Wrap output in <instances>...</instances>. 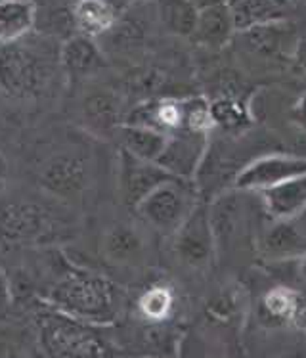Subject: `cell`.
<instances>
[{
	"mask_svg": "<svg viewBox=\"0 0 306 358\" xmlns=\"http://www.w3.org/2000/svg\"><path fill=\"white\" fill-rule=\"evenodd\" d=\"M46 299L58 313L88 326L111 324L119 313L115 285L85 271L66 272L52 285Z\"/></svg>",
	"mask_w": 306,
	"mask_h": 358,
	"instance_id": "1",
	"label": "cell"
},
{
	"mask_svg": "<svg viewBox=\"0 0 306 358\" xmlns=\"http://www.w3.org/2000/svg\"><path fill=\"white\" fill-rule=\"evenodd\" d=\"M199 205L201 203L197 201L196 184L170 178L161 184L152 196H147L136 207V211L153 230L173 238Z\"/></svg>",
	"mask_w": 306,
	"mask_h": 358,
	"instance_id": "2",
	"label": "cell"
},
{
	"mask_svg": "<svg viewBox=\"0 0 306 358\" xmlns=\"http://www.w3.org/2000/svg\"><path fill=\"white\" fill-rule=\"evenodd\" d=\"M46 83L44 62L22 44L0 48V90L14 100H29L41 94Z\"/></svg>",
	"mask_w": 306,
	"mask_h": 358,
	"instance_id": "3",
	"label": "cell"
},
{
	"mask_svg": "<svg viewBox=\"0 0 306 358\" xmlns=\"http://www.w3.org/2000/svg\"><path fill=\"white\" fill-rule=\"evenodd\" d=\"M173 253L188 271L205 272L211 268L219 257V245L209 219V205H199L186 224L173 236Z\"/></svg>",
	"mask_w": 306,
	"mask_h": 358,
	"instance_id": "4",
	"label": "cell"
},
{
	"mask_svg": "<svg viewBox=\"0 0 306 358\" xmlns=\"http://www.w3.org/2000/svg\"><path fill=\"white\" fill-rule=\"evenodd\" d=\"M303 175H306V155L270 154L251 161L241 169L233 176V188L261 194Z\"/></svg>",
	"mask_w": 306,
	"mask_h": 358,
	"instance_id": "5",
	"label": "cell"
},
{
	"mask_svg": "<svg viewBox=\"0 0 306 358\" xmlns=\"http://www.w3.org/2000/svg\"><path fill=\"white\" fill-rule=\"evenodd\" d=\"M207 138L209 134L176 132L168 136L167 148L157 161V165L175 178L196 182L207 157Z\"/></svg>",
	"mask_w": 306,
	"mask_h": 358,
	"instance_id": "6",
	"label": "cell"
},
{
	"mask_svg": "<svg viewBox=\"0 0 306 358\" xmlns=\"http://www.w3.org/2000/svg\"><path fill=\"white\" fill-rule=\"evenodd\" d=\"M73 318H48L44 324L46 349L58 358H96L100 343L87 328Z\"/></svg>",
	"mask_w": 306,
	"mask_h": 358,
	"instance_id": "7",
	"label": "cell"
},
{
	"mask_svg": "<svg viewBox=\"0 0 306 358\" xmlns=\"http://www.w3.org/2000/svg\"><path fill=\"white\" fill-rule=\"evenodd\" d=\"M170 178H175V176L168 175L167 171L161 169L157 163L136 159V157L121 152L119 190H121V198L129 207L136 209L147 196H152L161 184H165Z\"/></svg>",
	"mask_w": 306,
	"mask_h": 358,
	"instance_id": "8",
	"label": "cell"
},
{
	"mask_svg": "<svg viewBox=\"0 0 306 358\" xmlns=\"http://www.w3.org/2000/svg\"><path fill=\"white\" fill-rule=\"evenodd\" d=\"M48 227V215L31 201H8L0 205V241L20 245L37 240Z\"/></svg>",
	"mask_w": 306,
	"mask_h": 358,
	"instance_id": "9",
	"label": "cell"
},
{
	"mask_svg": "<svg viewBox=\"0 0 306 358\" xmlns=\"http://www.w3.org/2000/svg\"><path fill=\"white\" fill-rule=\"evenodd\" d=\"M88 173V161L82 154H59L46 163L41 175V182L54 196L71 199L85 192Z\"/></svg>",
	"mask_w": 306,
	"mask_h": 358,
	"instance_id": "10",
	"label": "cell"
},
{
	"mask_svg": "<svg viewBox=\"0 0 306 358\" xmlns=\"http://www.w3.org/2000/svg\"><path fill=\"white\" fill-rule=\"evenodd\" d=\"M300 215L289 220H270L258 240V251L268 261H293L306 253V222Z\"/></svg>",
	"mask_w": 306,
	"mask_h": 358,
	"instance_id": "11",
	"label": "cell"
},
{
	"mask_svg": "<svg viewBox=\"0 0 306 358\" xmlns=\"http://www.w3.org/2000/svg\"><path fill=\"white\" fill-rule=\"evenodd\" d=\"M235 33L238 31H235V23H233L230 2L201 4L196 33H194V38L197 43L203 44L207 48H212V50H219L232 41Z\"/></svg>",
	"mask_w": 306,
	"mask_h": 358,
	"instance_id": "12",
	"label": "cell"
},
{
	"mask_svg": "<svg viewBox=\"0 0 306 358\" xmlns=\"http://www.w3.org/2000/svg\"><path fill=\"white\" fill-rule=\"evenodd\" d=\"M146 236L126 222H119L105 230L102 240L103 257L113 264H138L146 257Z\"/></svg>",
	"mask_w": 306,
	"mask_h": 358,
	"instance_id": "13",
	"label": "cell"
},
{
	"mask_svg": "<svg viewBox=\"0 0 306 358\" xmlns=\"http://www.w3.org/2000/svg\"><path fill=\"white\" fill-rule=\"evenodd\" d=\"M258 196L270 220L297 219L306 213V175L261 192Z\"/></svg>",
	"mask_w": 306,
	"mask_h": 358,
	"instance_id": "14",
	"label": "cell"
},
{
	"mask_svg": "<svg viewBox=\"0 0 306 358\" xmlns=\"http://www.w3.org/2000/svg\"><path fill=\"white\" fill-rule=\"evenodd\" d=\"M123 8L113 2H102V0H82L73 4V17L77 35L96 38L108 35L115 29V25L121 20Z\"/></svg>",
	"mask_w": 306,
	"mask_h": 358,
	"instance_id": "15",
	"label": "cell"
},
{
	"mask_svg": "<svg viewBox=\"0 0 306 358\" xmlns=\"http://www.w3.org/2000/svg\"><path fill=\"white\" fill-rule=\"evenodd\" d=\"M82 115L98 132H117L124 124L123 102L110 88H94L82 102Z\"/></svg>",
	"mask_w": 306,
	"mask_h": 358,
	"instance_id": "16",
	"label": "cell"
},
{
	"mask_svg": "<svg viewBox=\"0 0 306 358\" xmlns=\"http://www.w3.org/2000/svg\"><path fill=\"white\" fill-rule=\"evenodd\" d=\"M121 152L132 155L136 159L157 163L167 148L168 136L163 132L150 129V127H138V124L124 123L117 131Z\"/></svg>",
	"mask_w": 306,
	"mask_h": 358,
	"instance_id": "17",
	"label": "cell"
},
{
	"mask_svg": "<svg viewBox=\"0 0 306 358\" xmlns=\"http://www.w3.org/2000/svg\"><path fill=\"white\" fill-rule=\"evenodd\" d=\"M232 6L233 23L238 33H249L253 29L268 27L282 23L287 17V4L285 2H261V0H251V2H230Z\"/></svg>",
	"mask_w": 306,
	"mask_h": 358,
	"instance_id": "18",
	"label": "cell"
},
{
	"mask_svg": "<svg viewBox=\"0 0 306 358\" xmlns=\"http://www.w3.org/2000/svg\"><path fill=\"white\" fill-rule=\"evenodd\" d=\"M37 12L33 2H0V44H17L37 29Z\"/></svg>",
	"mask_w": 306,
	"mask_h": 358,
	"instance_id": "19",
	"label": "cell"
},
{
	"mask_svg": "<svg viewBox=\"0 0 306 358\" xmlns=\"http://www.w3.org/2000/svg\"><path fill=\"white\" fill-rule=\"evenodd\" d=\"M59 58L67 73L73 77L92 73L103 66L102 52L98 48L96 41L82 37V35H73L71 38H67L61 46Z\"/></svg>",
	"mask_w": 306,
	"mask_h": 358,
	"instance_id": "20",
	"label": "cell"
},
{
	"mask_svg": "<svg viewBox=\"0 0 306 358\" xmlns=\"http://www.w3.org/2000/svg\"><path fill=\"white\" fill-rule=\"evenodd\" d=\"M136 308L147 324H165L176 308L175 289L168 284H152L140 293Z\"/></svg>",
	"mask_w": 306,
	"mask_h": 358,
	"instance_id": "21",
	"label": "cell"
},
{
	"mask_svg": "<svg viewBox=\"0 0 306 358\" xmlns=\"http://www.w3.org/2000/svg\"><path fill=\"white\" fill-rule=\"evenodd\" d=\"M199 10L201 4L196 2H167L161 4V20L165 22L167 29L176 37L190 38L194 37L199 20Z\"/></svg>",
	"mask_w": 306,
	"mask_h": 358,
	"instance_id": "22",
	"label": "cell"
},
{
	"mask_svg": "<svg viewBox=\"0 0 306 358\" xmlns=\"http://www.w3.org/2000/svg\"><path fill=\"white\" fill-rule=\"evenodd\" d=\"M303 297L289 285H274L264 293L263 310L270 320L293 322Z\"/></svg>",
	"mask_w": 306,
	"mask_h": 358,
	"instance_id": "23",
	"label": "cell"
},
{
	"mask_svg": "<svg viewBox=\"0 0 306 358\" xmlns=\"http://www.w3.org/2000/svg\"><path fill=\"white\" fill-rule=\"evenodd\" d=\"M211 113L214 129L220 127L222 131L228 132L245 131L251 123V113L247 108L232 96H222V98L212 100Z\"/></svg>",
	"mask_w": 306,
	"mask_h": 358,
	"instance_id": "24",
	"label": "cell"
},
{
	"mask_svg": "<svg viewBox=\"0 0 306 358\" xmlns=\"http://www.w3.org/2000/svg\"><path fill=\"white\" fill-rule=\"evenodd\" d=\"M293 121L295 124L306 132V94H303L293 106Z\"/></svg>",
	"mask_w": 306,
	"mask_h": 358,
	"instance_id": "25",
	"label": "cell"
},
{
	"mask_svg": "<svg viewBox=\"0 0 306 358\" xmlns=\"http://www.w3.org/2000/svg\"><path fill=\"white\" fill-rule=\"evenodd\" d=\"M293 59H295V66L299 67L300 73L306 75V35L303 38H299V43L295 44Z\"/></svg>",
	"mask_w": 306,
	"mask_h": 358,
	"instance_id": "26",
	"label": "cell"
},
{
	"mask_svg": "<svg viewBox=\"0 0 306 358\" xmlns=\"http://www.w3.org/2000/svg\"><path fill=\"white\" fill-rule=\"evenodd\" d=\"M10 303V285H8L6 276L0 271V313H4Z\"/></svg>",
	"mask_w": 306,
	"mask_h": 358,
	"instance_id": "27",
	"label": "cell"
},
{
	"mask_svg": "<svg viewBox=\"0 0 306 358\" xmlns=\"http://www.w3.org/2000/svg\"><path fill=\"white\" fill-rule=\"evenodd\" d=\"M291 324H295V328H299L303 334H306V299L300 301L299 310H297Z\"/></svg>",
	"mask_w": 306,
	"mask_h": 358,
	"instance_id": "28",
	"label": "cell"
},
{
	"mask_svg": "<svg viewBox=\"0 0 306 358\" xmlns=\"http://www.w3.org/2000/svg\"><path fill=\"white\" fill-rule=\"evenodd\" d=\"M291 263H295V271H297V276H299V280L306 282V253L305 255L297 257V259H293Z\"/></svg>",
	"mask_w": 306,
	"mask_h": 358,
	"instance_id": "29",
	"label": "cell"
},
{
	"mask_svg": "<svg viewBox=\"0 0 306 358\" xmlns=\"http://www.w3.org/2000/svg\"><path fill=\"white\" fill-rule=\"evenodd\" d=\"M6 176H8V163L6 157L0 154V188H2V184L6 182Z\"/></svg>",
	"mask_w": 306,
	"mask_h": 358,
	"instance_id": "30",
	"label": "cell"
},
{
	"mask_svg": "<svg viewBox=\"0 0 306 358\" xmlns=\"http://www.w3.org/2000/svg\"><path fill=\"white\" fill-rule=\"evenodd\" d=\"M207 358H226V357H222V355H209Z\"/></svg>",
	"mask_w": 306,
	"mask_h": 358,
	"instance_id": "31",
	"label": "cell"
}]
</instances>
